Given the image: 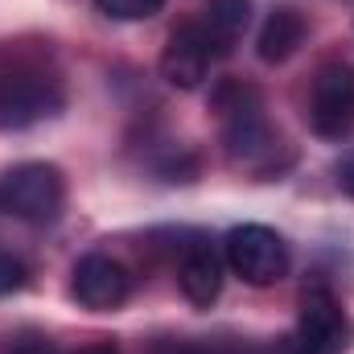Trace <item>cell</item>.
<instances>
[{"instance_id":"6da1fadb","label":"cell","mask_w":354,"mask_h":354,"mask_svg":"<svg viewBox=\"0 0 354 354\" xmlns=\"http://www.w3.org/2000/svg\"><path fill=\"white\" fill-rule=\"evenodd\" d=\"M66 99L62 71L46 46L0 41V128H33Z\"/></svg>"},{"instance_id":"7a4b0ae2","label":"cell","mask_w":354,"mask_h":354,"mask_svg":"<svg viewBox=\"0 0 354 354\" xmlns=\"http://www.w3.org/2000/svg\"><path fill=\"white\" fill-rule=\"evenodd\" d=\"M214 107L223 115V145L231 153V161L248 165V169H264L276 157V132L264 115L260 91L243 87V83H223L214 91Z\"/></svg>"},{"instance_id":"3957f363","label":"cell","mask_w":354,"mask_h":354,"mask_svg":"<svg viewBox=\"0 0 354 354\" xmlns=\"http://www.w3.org/2000/svg\"><path fill=\"white\" fill-rule=\"evenodd\" d=\"M66 198V181L54 165L29 161L0 177V206L25 223H54Z\"/></svg>"},{"instance_id":"277c9868","label":"cell","mask_w":354,"mask_h":354,"mask_svg":"<svg viewBox=\"0 0 354 354\" xmlns=\"http://www.w3.org/2000/svg\"><path fill=\"white\" fill-rule=\"evenodd\" d=\"M227 268L239 280L264 288V284H276L288 272V248L272 227L243 223V227H235L227 235Z\"/></svg>"},{"instance_id":"5b68a950","label":"cell","mask_w":354,"mask_h":354,"mask_svg":"<svg viewBox=\"0 0 354 354\" xmlns=\"http://www.w3.org/2000/svg\"><path fill=\"white\" fill-rule=\"evenodd\" d=\"M351 342V326L346 313L338 305L334 292L326 288H309L301 301V317H297V334L284 346L288 354H342Z\"/></svg>"},{"instance_id":"8992f818","label":"cell","mask_w":354,"mask_h":354,"mask_svg":"<svg viewBox=\"0 0 354 354\" xmlns=\"http://www.w3.org/2000/svg\"><path fill=\"white\" fill-rule=\"evenodd\" d=\"M309 124L326 140H342L354 128V66L330 62L317 71L309 95Z\"/></svg>"},{"instance_id":"52a82bcc","label":"cell","mask_w":354,"mask_h":354,"mask_svg":"<svg viewBox=\"0 0 354 354\" xmlns=\"http://www.w3.org/2000/svg\"><path fill=\"white\" fill-rule=\"evenodd\" d=\"M71 292H75V301L83 309H91V313H111V309H120L128 301L132 276H128V268L120 264V260H111V256H87V260H79V268H75Z\"/></svg>"},{"instance_id":"ba28073f","label":"cell","mask_w":354,"mask_h":354,"mask_svg":"<svg viewBox=\"0 0 354 354\" xmlns=\"http://www.w3.org/2000/svg\"><path fill=\"white\" fill-rule=\"evenodd\" d=\"M210 58H218V54H214V46H210L206 29H202L198 21H189V25L174 29L169 46H165V54H161V75H165V83H169V87L194 91L202 79H206Z\"/></svg>"},{"instance_id":"9c48e42d","label":"cell","mask_w":354,"mask_h":354,"mask_svg":"<svg viewBox=\"0 0 354 354\" xmlns=\"http://www.w3.org/2000/svg\"><path fill=\"white\" fill-rule=\"evenodd\" d=\"M177 284H181L189 305L210 309L218 301V292H223V256L210 243H194L185 252L181 268H177Z\"/></svg>"},{"instance_id":"30bf717a","label":"cell","mask_w":354,"mask_h":354,"mask_svg":"<svg viewBox=\"0 0 354 354\" xmlns=\"http://www.w3.org/2000/svg\"><path fill=\"white\" fill-rule=\"evenodd\" d=\"M248 21H252V0H206L198 25L206 29L214 54H231V46L243 37Z\"/></svg>"},{"instance_id":"8fae6325","label":"cell","mask_w":354,"mask_h":354,"mask_svg":"<svg viewBox=\"0 0 354 354\" xmlns=\"http://www.w3.org/2000/svg\"><path fill=\"white\" fill-rule=\"evenodd\" d=\"M301 41H305V17L297 8H276L264 21L256 46H260L264 62H284V58H292L301 50Z\"/></svg>"},{"instance_id":"7c38bea8","label":"cell","mask_w":354,"mask_h":354,"mask_svg":"<svg viewBox=\"0 0 354 354\" xmlns=\"http://www.w3.org/2000/svg\"><path fill=\"white\" fill-rule=\"evenodd\" d=\"M99 12L115 17V21H145V17H157L165 0H95Z\"/></svg>"},{"instance_id":"4fadbf2b","label":"cell","mask_w":354,"mask_h":354,"mask_svg":"<svg viewBox=\"0 0 354 354\" xmlns=\"http://www.w3.org/2000/svg\"><path fill=\"white\" fill-rule=\"evenodd\" d=\"M25 280H29V272H25V264L0 252V297H4V292H17V288H21Z\"/></svg>"},{"instance_id":"5bb4252c","label":"cell","mask_w":354,"mask_h":354,"mask_svg":"<svg viewBox=\"0 0 354 354\" xmlns=\"http://www.w3.org/2000/svg\"><path fill=\"white\" fill-rule=\"evenodd\" d=\"M12 354H58V351H54L50 338H41V334H25V338L12 346Z\"/></svg>"},{"instance_id":"9a60e30c","label":"cell","mask_w":354,"mask_h":354,"mask_svg":"<svg viewBox=\"0 0 354 354\" xmlns=\"http://www.w3.org/2000/svg\"><path fill=\"white\" fill-rule=\"evenodd\" d=\"M338 181H342V189H346V194H354V153L338 165Z\"/></svg>"},{"instance_id":"2e32d148","label":"cell","mask_w":354,"mask_h":354,"mask_svg":"<svg viewBox=\"0 0 354 354\" xmlns=\"http://www.w3.org/2000/svg\"><path fill=\"white\" fill-rule=\"evenodd\" d=\"M79 354H120V351H115L111 342H91V346H83Z\"/></svg>"}]
</instances>
